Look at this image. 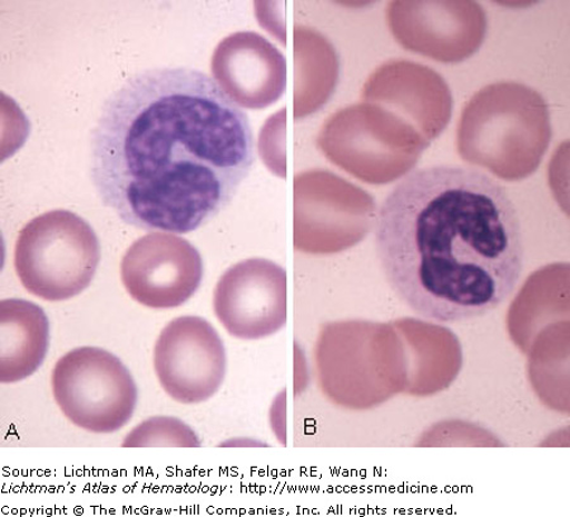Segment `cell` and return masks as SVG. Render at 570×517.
Listing matches in <instances>:
<instances>
[{"mask_svg":"<svg viewBox=\"0 0 570 517\" xmlns=\"http://www.w3.org/2000/svg\"><path fill=\"white\" fill-rule=\"evenodd\" d=\"M100 261L98 237L69 210L30 221L18 236L14 267L26 290L48 301L69 300L94 281Z\"/></svg>","mask_w":570,"mask_h":517,"instance_id":"cell-4","label":"cell"},{"mask_svg":"<svg viewBox=\"0 0 570 517\" xmlns=\"http://www.w3.org/2000/svg\"><path fill=\"white\" fill-rule=\"evenodd\" d=\"M375 245L391 289L417 316L482 318L509 299L525 262L517 206L489 175L439 165L411 172L381 207Z\"/></svg>","mask_w":570,"mask_h":517,"instance_id":"cell-2","label":"cell"},{"mask_svg":"<svg viewBox=\"0 0 570 517\" xmlns=\"http://www.w3.org/2000/svg\"><path fill=\"white\" fill-rule=\"evenodd\" d=\"M52 391L73 426L96 434L121 430L137 405L134 377L121 359L95 347L73 349L59 359Z\"/></svg>","mask_w":570,"mask_h":517,"instance_id":"cell-5","label":"cell"},{"mask_svg":"<svg viewBox=\"0 0 570 517\" xmlns=\"http://www.w3.org/2000/svg\"><path fill=\"white\" fill-rule=\"evenodd\" d=\"M214 308L235 338L273 336L287 321V277L281 266L263 258L237 264L220 277Z\"/></svg>","mask_w":570,"mask_h":517,"instance_id":"cell-8","label":"cell"},{"mask_svg":"<svg viewBox=\"0 0 570 517\" xmlns=\"http://www.w3.org/2000/svg\"><path fill=\"white\" fill-rule=\"evenodd\" d=\"M550 138L544 97L521 82L501 81L468 101L459 123L458 149L465 161L514 181L538 169Z\"/></svg>","mask_w":570,"mask_h":517,"instance_id":"cell-3","label":"cell"},{"mask_svg":"<svg viewBox=\"0 0 570 517\" xmlns=\"http://www.w3.org/2000/svg\"><path fill=\"white\" fill-rule=\"evenodd\" d=\"M125 448H198L200 441L186 422L171 417H154L141 422L124 440Z\"/></svg>","mask_w":570,"mask_h":517,"instance_id":"cell-12","label":"cell"},{"mask_svg":"<svg viewBox=\"0 0 570 517\" xmlns=\"http://www.w3.org/2000/svg\"><path fill=\"white\" fill-rule=\"evenodd\" d=\"M0 380L16 384L41 367L50 345L45 311L30 301L3 300L0 305Z\"/></svg>","mask_w":570,"mask_h":517,"instance_id":"cell-11","label":"cell"},{"mask_svg":"<svg viewBox=\"0 0 570 517\" xmlns=\"http://www.w3.org/2000/svg\"><path fill=\"white\" fill-rule=\"evenodd\" d=\"M255 161L249 117L190 68L136 73L110 96L91 136L104 206L144 230L186 235L234 201Z\"/></svg>","mask_w":570,"mask_h":517,"instance_id":"cell-1","label":"cell"},{"mask_svg":"<svg viewBox=\"0 0 570 517\" xmlns=\"http://www.w3.org/2000/svg\"><path fill=\"white\" fill-rule=\"evenodd\" d=\"M204 262L186 239L169 233L147 235L127 249L121 279L128 294L144 307L173 309L199 289Z\"/></svg>","mask_w":570,"mask_h":517,"instance_id":"cell-7","label":"cell"},{"mask_svg":"<svg viewBox=\"0 0 570 517\" xmlns=\"http://www.w3.org/2000/svg\"><path fill=\"white\" fill-rule=\"evenodd\" d=\"M213 71L218 84L242 107L264 108L277 100L283 91V57L256 33H236L220 42Z\"/></svg>","mask_w":570,"mask_h":517,"instance_id":"cell-10","label":"cell"},{"mask_svg":"<svg viewBox=\"0 0 570 517\" xmlns=\"http://www.w3.org/2000/svg\"><path fill=\"white\" fill-rule=\"evenodd\" d=\"M154 367L173 400L184 405L205 402L225 381L224 341L206 319L180 317L170 321L156 341Z\"/></svg>","mask_w":570,"mask_h":517,"instance_id":"cell-6","label":"cell"},{"mask_svg":"<svg viewBox=\"0 0 570 517\" xmlns=\"http://www.w3.org/2000/svg\"><path fill=\"white\" fill-rule=\"evenodd\" d=\"M391 22L409 49L448 63L462 62L481 49L489 21L472 0L394 3Z\"/></svg>","mask_w":570,"mask_h":517,"instance_id":"cell-9","label":"cell"}]
</instances>
